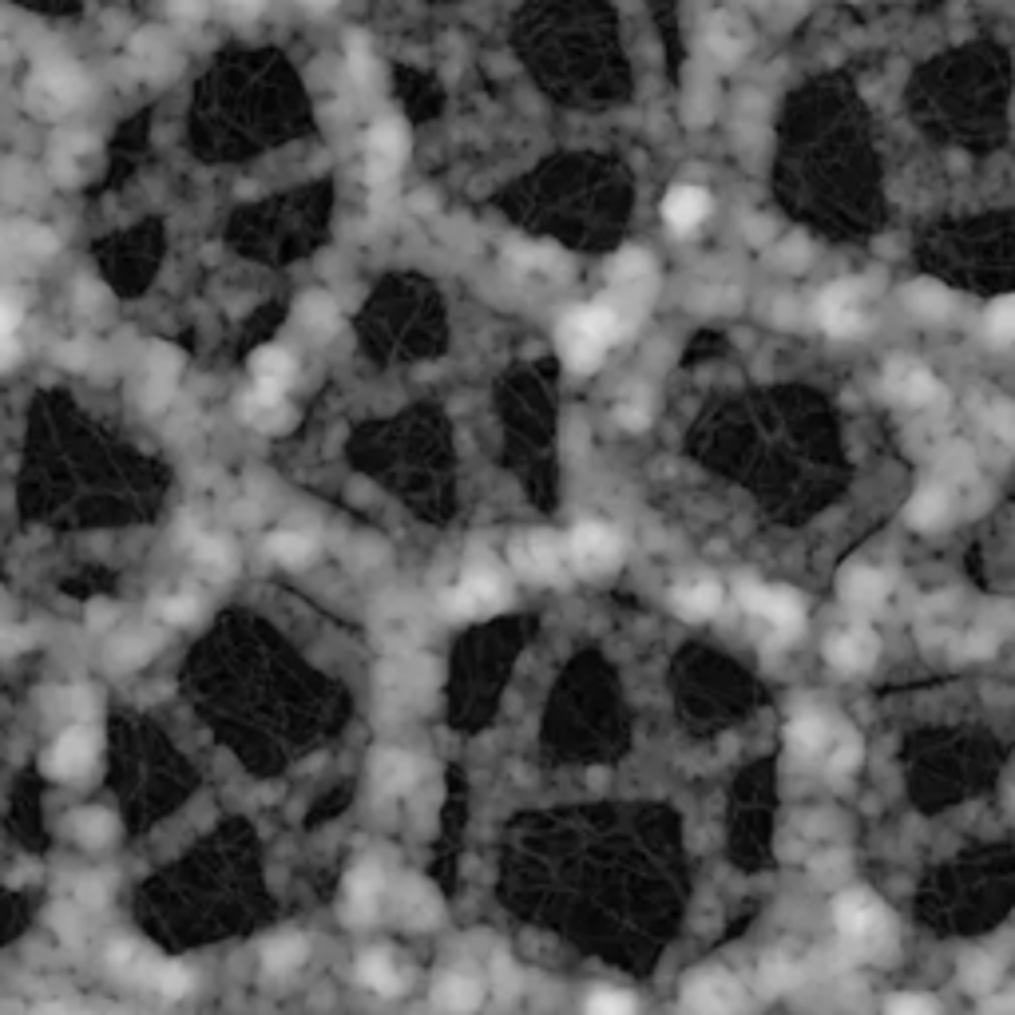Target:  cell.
Instances as JSON below:
<instances>
[{"instance_id":"9a60e30c","label":"cell","mask_w":1015,"mask_h":1015,"mask_svg":"<svg viewBox=\"0 0 1015 1015\" xmlns=\"http://www.w3.org/2000/svg\"><path fill=\"white\" fill-rule=\"evenodd\" d=\"M718 607H722V587L714 579H694V583H682L675 591V611L690 623L710 619Z\"/></svg>"},{"instance_id":"2e32d148","label":"cell","mask_w":1015,"mask_h":1015,"mask_svg":"<svg viewBox=\"0 0 1015 1015\" xmlns=\"http://www.w3.org/2000/svg\"><path fill=\"white\" fill-rule=\"evenodd\" d=\"M373 782L381 793H405L417 782V762L401 750H381L373 758Z\"/></svg>"},{"instance_id":"277c9868","label":"cell","mask_w":1015,"mask_h":1015,"mask_svg":"<svg viewBox=\"0 0 1015 1015\" xmlns=\"http://www.w3.org/2000/svg\"><path fill=\"white\" fill-rule=\"evenodd\" d=\"M742 1000H746L742 984L730 972H718V968L690 976L686 988H682V1004H686V1012L694 1015H738L742 1012Z\"/></svg>"},{"instance_id":"7bdbcfd3","label":"cell","mask_w":1015,"mask_h":1015,"mask_svg":"<svg viewBox=\"0 0 1015 1015\" xmlns=\"http://www.w3.org/2000/svg\"><path fill=\"white\" fill-rule=\"evenodd\" d=\"M40 1015H68V1012H64V1008H44Z\"/></svg>"},{"instance_id":"8d00e7d4","label":"cell","mask_w":1015,"mask_h":1015,"mask_svg":"<svg viewBox=\"0 0 1015 1015\" xmlns=\"http://www.w3.org/2000/svg\"><path fill=\"white\" fill-rule=\"evenodd\" d=\"M861 762V742L857 738H845L837 750H833V774H845V770H853Z\"/></svg>"},{"instance_id":"7a4b0ae2","label":"cell","mask_w":1015,"mask_h":1015,"mask_svg":"<svg viewBox=\"0 0 1015 1015\" xmlns=\"http://www.w3.org/2000/svg\"><path fill=\"white\" fill-rule=\"evenodd\" d=\"M449 611L456 619H484V615H496L504 603H508V587H504V575L492 560H480L464 571V579L452 587V595L445 599Z\"/></svg>"},{"instance_id":"603a6c76","label":"cell","mask_w":1015,"mask_h":1015,"mask_svg":"<svg viewBox=\"0 0 1015 1015\" xmlns=\"http://www.w3.org/2000/svg\"><path fill=\"white\" fill-rule=\"evenodd\" d=\"M306 960V940L302 936H278V940H270L266 944V952H262V964L270 968V972H290V968H298Z\"/></svg>"},{"instance_id":"5b68a950","label":"cell","mask_w":1015,"mask_h":1015,"mask_svg":"<svg viewBox=\"0 0 1015 1015\" xmlns=\"http://www.w3.org/2000/svg\"><path fill=\"white\" fill-rule=\"evenodd\" d=\"M742 603L762 615L778 635H797L805 627V611L801 599L786 587H762V583H742Z\"/></svg>"},{"instance_id":"cb8c5ba5","label":"cell","mask_w":1015,"mask_h":1015,"mask_svg":"<svg viewBox=\"0 0 1015 1015\" xmlns=\"http://www.w3.org/2000/svg\"><path fill=\"white\" fill-rule=\"evenodd\" d=\"M266 548H270V556H274L278 564H286V567H302L314 556V544H310V536H302V532H274Z\"/></svg>"},{"instance_id":"44dd1931","label":"cell","mask_w":1015,"mask_h":1015,"mask_svg":"<svg viewBox=\"0 0 1015 1015\" xmlns=\"http://www.w3.org/2000/svg\"><path fill=\"white\" fill-rule=\"evenodd\" d=\"M357 976H361V984H365L369 992H377V996H397V992H401V972H397V964H393L385 952H365V956L357 960Z\"/></svg>"},{"instance_id":"60d3db41","label":"cell","mask_w":1015,"mask_h":1015,"mask_svg":"<svg viewBox=\"0 0 1015 1015\" xmlns=\"http://www.w3.org/2000/svg\"><path fill=\"white\" fill-rule=\"evenodd\" d=\"M12 357H16V338L8 334V338H0V369H4Z\"/></svg>"},{"instance_id":"52a82bcc","label":"cell","mask_w":1015,"mask_h":1015,"mask_svg":"<svg viewBox=\"0 0 1015 1015\" xmlns=\"http://www.w3.org/2000/svg\"><path fill=\"white\" fill-rule=\"evenodd\" d=\"M833 920H837L841 936L865 944V940H873V936L885 928V908H881V901H877L873 893L853 889V893H841V897H837V904H833Z\"/></svg>"},{"instance_id":"7402d4cb","label":"cell","mask_w":1015,"mask_h":1015,"mask_svg":"<svg viewBox=\"0 0 1015 1015\" xmlns=\"http://www.w3.org/2000/svg\"><path fill=\"white\" fill-rule=\"evenodd\" d=\"M944 516H948V496H944V488H924V492H916L912 504H908V524H912V528H936V524H944Z\"/></svg>"},{"instance_id":"ac0fdd59","label":"cell","mask_w":1015,"mask_h":1015,"mask_svg":"<svg viewBox=\"0 0 1015 1015\" xmlns=\"http://www.w3.org/2000/svg\"><path fill=\"white\" fill-rule=\"evenodd\" d=\"M889 595V579L877 571V567H853V571H845V579H841V599L849 603V607H873V603H881Z\"/></svg>"},{"instance_id":"e575fe53","label":"cell","mask_w":1015,"mask_h":1015,"mask_svg":"<svg viewBox=\"0 0 1015 1015\" xmlns=\"http://www.w3.org/2000/svg\"><path fill=\"white\" fill-rule=\"evenodd\" d=\"M302 314H306V322H310V326L334 330V306H330V298H306Z\"/></svg>"},{"instance_id":"7c38bea8","label":"cell","mask_w":1015,"mask_h":1015,"mask_svg":"<svg viewBox=\"0 0 1015 1015\" xmlns=\"http://www.w3.org/2000/svg\"><path fill=\"white\" fill-rule=\"evenodd\" d=\"M877 651H881V647H877V635L865 631V627H849V631L833 635L829 647H825L829 663L841 667V671H869V667L877 663Z\"/></svg>"},{"instance_id":"8992f818","label":"cell","mask_w":1015,"mask_h":1015,"mask_svg":"<svg viewBox=\"0 0 1015 1015\" xmlns=\"http://www.w3.org/2000/svg\"><path fill=\"white\" fill-rule=\"evenodd\" d=\"M96 750H100L96 730H88V726H72V730H64V734L56 738V746L48 750L44 770H48L52 778H60V782L80 778V774L96 762Z\"/></svg>"},{"instance_id":"ffe728a7","label":"cell","mask_w":1015,"mask_h":1015,"mask_svg":"<svg viewBox=\"0 0 1015 1015\" xmlns=\"http://www.w3.org/2000/svg\"><path fill=\"white\" fill-rule=\"evenodd\" d=\"M829 742V726L821 714H797L790 726H786V746L801 758H817Z\"/></svg>"},{"instance_id":"f35d334b","label":"cell","mask_w":1015,"mask_h":1015,"mask_svg":"<svg viewBox=\"0 0 1015 1015\" xmlns=\"http://www.w3.org/2000/svg\"><path fill=\"white\" fill-rule=\"evenodd\" d=\"M786 976H790V972H786V964H782L778 956L762 964V980H766V988H770V992H778V988L786 984Z\"/></svg>"},{"instance_id":"8fae6325","label":"cell","mask_w":1015,"mask_h":1015,"mask_svg":"<svg viewBox=\"0 0 1015 1015\" xmlns=\"http://www.w3.org/2000/svg\"><path fill=\"white\" fill-rule=\"evenodd\" d=\"M365 155H369V179H373V183H377V179H389V175L401 167V159H405V127H401L397 119L377 123V127L369 131Z\"/></svg>"},{"instance_id":"4316f807","label":"cell","mask_w":1015,"mask_h":1015,"mask_svg":"<svg viewBox=\"0 0 1015 1015\" xmlns=\"http://www.w3.org/2000/svg\"><path fill=\"white\" fill-rule=\"evenodd\" d=\"M908 306L924 318H940V314H948V294L936 282H916V286H908Z\"/></svg>"},{"instance_id":"836d02e7","label":"cell","mask_w":1015,"mask_h":1015,"mask_svg":"<svg viewBox=\"0 0 1015 1015\" xmlns=\"http://www.w3.org/2000/svg\"><path fill=\"white\" fill-rule=\"evenodd\" d=\"M199 564L207 567V571H215V575H223V571H230V552H226L223 544H215V540H203L199 544Z\"/></svg>"},{"instance_id":"4dcf8cb0","label":"cell","mask_w":1015,"mask_h":1015,"mask_svg":"<svg viewBox=\"0 0 1015 1015\" xmlns=\"http://www.w3.org/2000/svg\"><path fill=\"white\" fill-rule=\"evenodd\" d=\"M996 976H1000V964H996L992 956H976V960L964 968V984H968L972 992H988V988L996 984Z\"/></svg>"},{"instance_id":"6da1fadb","label":"cell","mask_w":1015,"mask_h":1015,"mask_svg":"<svg viewBox=\"0 0 1015 1015\" xmlns=\"http://www.w3.org/2000/svg\"><path fill=\"white\" fill-rule=\"evenodd\" d=\"M619 334H623V314H619V306H615L611 298H599V302H591V306L567 314L564 322H560V353H564V361L571 369L591 373V369L603 361L607 345L619 338Z\"/></svg>"},{"instance_id":"d590c367","label":"cell","mask_w":1015,"mask_h":1015,"mask_svg":"<svg viewBox=\"0 0 1015 1015\" xmlns=\"http://www.w3.org/2000/svg\"><path fill=\"white\" fill-rule=\"evenodd\" d=\"M195 611H199V607H195L191 595H175V599L163 603V619H167V623H191Z\"/></svg>"},{"instance_id":"ba28073f","label":"cell","mask_w":1015,"mask_h":1015,"mask_svg":"<svg viewBox=\"0 0 1015 1015\" xmlns=\"http://www.w3.org/2000/svg\"><path fill=\"white\" fill-rule=\"evenodd\" d=\"M512 564L520 567L524 575H532V579H560L567 567V548L556 536L540 532V536H528V540L516 544Z\"/></svg>"},{"instance_id":"484cf974","label":"cell","mask_w":1015,"mask_h":1015,"mask_svg":"<svg viewBox=\"0 0 1015 1015\" xmlns=\"http://www.w3.org/2000/svg\"><path fill=\"white\" fill-rule=\"evenodd\" d=\"M115 825H112V813H104V809H84V813H76V837L84 841V845H104V841H112Z\"/></svg>"},{"instance_id":"d6a6232c","label":"cell","mask_w":1015,"mask_h":1015,"mask_svg":"<svg viewBox=\"0 0 1015 1015\" xmlns=\"http://www.w3.org/2000/svg\"><path fill=\"white\" fill-rule=\"evenodd\" d=\"M619 282H639V278H647L651 274V258L643 254V250H627L623 258H619Z\"/></svg>"},{"instance_id":"d6986e66","label":"cell","mask_w":1015,"mask_h":1015,"mask_svg":"<svg viewBox=\"0 0 1015 1015\" xmlns=\"http://www.w3.org/2000/svg\"><path fill=\"white\" fill-rule=\"evenodd\" d=\"M889 381H893L897 397L908 401V405H932L940 397V385L924 365H901V369L889 373Z\"/></svg>"},{"instance_id":"83f0119b","label":"cell","mask_w":1015,"mask_h":1015,"mask_svg":"<svg viewBox=\"0 0 1015 1015\" xmlns=\"http://www.w3.org/2000/svg\"><path fill=\"white\" fill-rule=\"evenodd\" d=\"M151 984H155L167 1000H179V996H187V988H191V972H187L183 964H155V968H151Z\"/></svg>"},{"instance_id":"f1b7e54d","label":"cell","mask_w":1015,"mask_h":1015,"mask_svg":"<svg viewBox=\"0 0 1015 1015\" xmlns=\"http://www.w3.org/2000/svg\"><path fill=\"white\" fill-rule=\"evenodd\" d=\"M583 1015H635V1000L627 992L615 988H599L587 996V1012Z\"/></svg>"},{"instance_id":"d4e9b609","label":"cell","mask_w":1015,"mask_h":1015,"mask_svg":"<svg viewBox=\"0 0 1015 1015\" xmlns=\"http://www.w3.org/2000/svg\"><path fill=\"white\" fill-rule=\"evenodd\" d=\"M401 912L413 920V924H433L437 920V912H441V901H437V893L429 889V885H405V893H401Z\"/></svg>"},{"instance_id":"b9f144b4","label":"cell","mask_w":1015,"mask_h":1015,"mask_svg":"<svg viewBox=\"0 0 1015 1015\" xmlns=\"http://www.w3.org/2000/svg\"><path fill=\"white\" fill-rule=\"evenodd\" d=\"M306 4H314V8H330V4H338V0H306Z\"/></svg>"},{"instance_id":"3957f363","label":"cell","mask_w":1015,"mask_h":1015,"mask_svg":"<svg viewBox=\"0 0 1015 1015\" xmlns=\"http://www.w3.org/2000/svg\"><path fill=\"white\" fill-rule=\"evenodd\" d=\"M564 548H567V564L579 567L583 575L611 571V567L619 564V556H623V540H619V532H615V528H607V524H599V520L579 524V528L571 532V540H567Z\"/></svg>"},{"instance_id":"74e56055","label":"cell","mask_w":1015,"mask_h":1015,"mask_svg":"<svg viewBox=\"0 0 1015 1015\" xmlns=\"http://www.w3.org/2000/svg\"><path fill=\"white\" fill-rule=\"evenodd\" d=\"M16 322H20V306H16L12 298H4V294H0V338L16 334Z\"/></svg>"},{"instance_id":"5bb4252c","label":"cell","mask_w":1015,"mask_h":1015,"mask_svg":"<svg viewBox=\"0 0 1015 1015\" xmlns=\"http://www.w3.org/2000/svg\"><path fill=\"white\" fill-rule=\"evenodd\" d=\"M706 215H710V195L702 187H675L663 203V219H667V226H675L678 234L694 230Z\"/></svg>"},{"instance_id":"30bf717a","label":"cell","mask_w":1015,"mask_h":1015,"mask_svg":"<svg viewBox=\"0 0 1015 1015\" xmlns=\"http://www.w3.org/2000/svg\"><path fill=\"white\" fill-rule=\"evenodd\" d=\"M381 893H385V873L373 861L357 865L349 873V881H345V916L353 924H369L377 904H381Z\"/></svg>"},{"instance_id":"ab89813d","label":"cell","mask_w":1015,"mask_h":1015,"mask_svg":"<svg viewBox=\"0 0 1015 1015\" xmlns=\"http://www.w3.org/2000/svg\"><path fill=\"white\" fill-rule=\"evenodd\" d=\"M619 421H623V429H647V409L643 405H623Z\"/></svg>"},{"instance_id":"4fadbf2b","label":"cell","mask_w":1015,"mask_h":1015,"mask_svg":"<svg viewBox=\"0 0 1015 1015\" xmlns=\"http://www.w3.org/2000/svg\"><path fill=\"white\" fill-rule=\"evenodd\" d=\"M250 369H254V389L266 393V397H282V393L290 389L294 373H298V369H294V357H290L286 349H274V345L258 349L254 361H250Z\"/></svg>"},{"instance_id":"f546056e","label":"cell","mask_w":1015,"mask_h":1015,"mask_svg":"<svg viewBox=\"0 0 1015 1015\" xmlns=\"http://www.w3.org/2000/svg\"><path fill=\"white\" fill-rule=\"evenodd\" d=\"M988 330H992V341L996 345H1008L1015 334V302L1012 298H1000L996 306H992V314H988Z\"/></svg>"},{"instance_id":"9c48e42d","label":"cell","mask_w":1015,"mask_h":1015,"mask_svg":"<svg viewBox=\"0 0 1015 1015\" xmlns=\"http://www.w3.org/2000/svg\"><path fill=\"white\" fill-rule=\"evenodd\" d=\"M817 322L825 326V334L833 338H849L861 330V306H857V286L853 282H837L821 294L817 302Z\"/></svg>"},{"instance_id":"1f68e13d","label":"cell","mask_w":1015,"mask_h":1015,"mask_svg":"<svg viewBox=\"0 0 1015 1015\" xmlns=\"http://www.w3.org/2000/svg\"><path fill=\"white\" fill-rule=\"evenodd\" d=\"M885 1015H940V1008H936V1000H928V996L904 992V996H897V1000H889Z\"/></svg>"},{"instance_id":"e0dca14e","label":"cell","mask_w":1015,"mask_h":1015,"mask_svg":"<svg viewBox=\"0 0 1015 1015\" xmlns=\"http://www.w3.org/2000/svg\"><path fill=\"white\" fill-rule=\"evenodd\" d=\"M433 1004L437 1008H445L452 1015H468L480 1008V984L472 980V976H460V972H449V976H441L437 980V988H433Z\"/></svg>"}]
</instances>
